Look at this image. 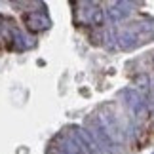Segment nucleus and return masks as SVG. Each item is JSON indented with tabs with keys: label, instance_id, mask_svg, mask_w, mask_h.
Instances as JSON below:
<instances>
[{
	"label": "nucleus",
	"instance_id": "1",
	"mask_svg": "<svg viewBox=\"0 0 154 154\" xmlns=\"http://www.w3.org/2000/svg\"><path fill=\"white\" fill-rule=\"evenodd\" d=\"M154 38V21H137L116 31V46L122 50H133Z\"/></svg>",
	"mask_w": 154,
	"mask_h": 154
},
{
	"label": "nucleus",
	"instance_id": "2",
	"mask_svg": "<svg viewBox=\"0 0 154 154\" xmlns=\"http://www.w3.org/2000/svg\"><path fill=\"white\" fill-rule=\"evenodd\" d=\"M76 21L82 23V25H101L105 19V14L101 10V6L95 2H76Z\"/></svg>",
	"mask_w": 154,
	"mask_h": 154
},
{
	"label": "nucleus",
	"instance_id": "3",
	"mask_svg": "<svg viewBox=\"0 0 154 154\" xmlns=\"http://www.w3.org/2000/svg\"><path fill=\"white\" fill-rule=\"evenodd\" d=\"M90 135L93 137V141H95V145L99 146V150L101 152H106V154H116V146L114 143L109 139V135L105 133V129L101 128V124H99V120H93L90 122Z\"/></svg>",
	"mask_w": 154,
	"mask_h": 154
},
{
	"label": "nucleus",
	"instance_id": "4",
	"mask_svg": "<svg viewBox=\"0 0 154 154\" xmlns=\"http://www.w3.org/2000/svg\"><path fill=\"white\" fill-rule=\"evenodd\" d=\"M70 135L74 137V141L78 143L80 150L84 152V154H103L101 150H99V146L95 145V141H93V137L90 135V131H88V129L70 128Z\"/></svg>",
	"mask_w": 154,
	"mask_h": 154
},
{
	"label": "nucleus",
	"instance_id": "5",
	"mask_svg": "<svg viewBox=\"0 0 154 154\" xmlns=\"http://www.w3.org/2000/svg\"><path fill=\"white\" fill-rule=\"evenodd\" d=\"M124 97H126V103L129 106V110L133 112V116L145 118V114H146V101H145V97L141 95L139 91L128 90V91H124Z\"/></svg>",
	"mask_w": 154,
	"mask_h": 154
},
{
	"label": "nucleus",
	"instance_id": "6",
	"mask_svg": "<svg viewBox=\"0 0 154 154\" xmlns=\"http://www.w3.org/2000/svg\"><path fill=\"white\" fill-rule=\"evenodd\" d=\"M25 25L31 31H44L50 27V17L46 11H31L25 15Z\"/></svg>",
	"mask_w": 154,
	"mask_h": 154
},
{
	"label": "nucleus",
	"instance_id": "7",
	"mask_svg": "<svg viewBox=\"0 0 154 154\" xmlns=\"http://www.w3.org/2000/svg\"><path fill=\"white\" fill-rule=\"evenodd\" d=\"M99 120V124H101V128L105 129V133L109 135V139L112 141V143H120L122 141V131H120V128H118V124L112 120V118L109 116V114H101L97 118Z\"/></svg>",
	"mask_w": 154,
	"mask_h": 154
},
{
	"label": "nucleus",
	"instance_id": "8",
	"mask_svg": "<svg viewBox=\"0 0 154 154\" xmlns=\"http://www.w3.org/2000/svg\"><path fill=\"white\" fill-rule=\"evenodd\" d=\"M131 2H112L110 4V10H106V15H109V19L112 23H116V21H122L124 17H128L129 15V8H131Z\"/></svg>",
	"mask_w": 154,
	"mask_h": 154
}]
</instances>
